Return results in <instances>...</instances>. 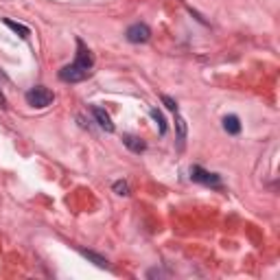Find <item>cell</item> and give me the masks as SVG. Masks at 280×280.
<instances>
[{
  "instance_id": "obj_1",
  "label": "cell",
  "mask_w": 280,
  "mask_h": 280,
  "mask_svg": "<svg viewBox=\"0 0 280 280\" xmlns=\"http://www.w3.org/2000/svg\"><path fill=\"white\" fill-rule=\"evenodd\" d=\"M77 46H79V53H77L75 64L64 66V68L59 70V79L66 83H79V81H83V79H88L90 68H92V64H95V57H92V53L83 46L81 39H77Z\"/></svg>"
},
{
  "instance_id": "obj_2",
  "label": "cell",
  "mask_w": 280,
  "mask_h": 280,
  "mask_svg": "<svg viewBox=\"0 0 280 280\" xmlns=\"http://www.w3.org/2000/svg\"><path fill=\"white\" fill-rule=\"evenodd\" d=\"M53 92L49 88H44V85H37V88H31L29 92H26V103L31 105V108H49V105L53 103Z\"/></svg>"
},
{
  "instance_id": "obj_3",
  "label": "cell",
  "mask_w": 280,
  "mask_h": 280,
  "mask_svg": "<svg viewBox=\"0 0 280 280\" xmlns=\"http://www.w3.org/2000/svg\"><path fill=\"white\" fill-rule=\"evenodd\" d=\"M191 179L193 182H199V184H206V186H221V177L217 173H210L202 169V166H191Z\"/></svg>"
},
{
  "instance_id": "obj_4",
  "label": "cell",
  "mask_w": 280,
  "mask_h": 280,
  "mask_svg": "<svg viewBox=\"0 0 280 280\" xmlns=\"http://www.w3.org/2000/svg\"><path fill=\"white\" fill-rule=\"evenodd\" d=\"M125 35H127V39L131 44H145V42H149V39H151V29L147 24L138 22V24H131Z\"/></svg>"
},
{
  "instance_id": "obj_5",
  "label": "cell",
  "mask_w": 280,
  "mask_h": 280,
  "mask_svg": "<svg viewBox=\"0 0 280 280\" xmlns=\"http://www.w3.org/2000/svg\"><path fill=\"white\" fill-rule=\"evenodd\" d=\"M92 116H95V121L99 123V127H103L108 134H112V131L116 129L114 123H112V118H110V114L103 108H92Z\"/></svg>"
},
{
  "instance_id": "obj_6",
  "label": "cell",
  "mask_w": 280,
  "mask_h": 280,
  "mask_svg": "<svg viewBox=\"0 0 280 280\" xmlns=\"http://www.w3.org/2000/svg\"><path fill=\"white\" fill-rule=\"evenodd\" d=\"M123 143H125V147H127L129 151H134V153H143L147 149V145L143 143V140H140L138 136H131V134H125Z\"/></svg>"
},
{
  "instance_id": "obj_7",
  "label": "cell",
  "mask_w": 280,
  "mask_h": 280,
  "mask_svg": "<svg viewBox=\"0 0 280 280\" xmlns=\"http://www.w3.org/2000/svg\"><path fill=\"white\" fill-rule=\"evenodd\" d=\"M223 129L228 131V134H232V136L241 134V121H239V116H235V114L225 116L223 118Z\"/></svg>"
},
{
  "instance_id": "obj_8",
  "label": "cell",
  "mask_w": 280,
  "mask_h": 280,
  "mask_svg": "<svg viewBox=\"0 0 280 280\" xmlns=\"http://www.w3.org/2000/svg\"><path fill=\"white\" fill-rule=\"evenodd\" d=\"M81 252V256H85L88 261H92L97 265V267H108V258L101 256V254H97V252H92V250H79Z\"/></svg>"
},
{
  "instance_id": "obj_9",
  "label": "cell",
  "mask_w": 280,
  "mask_h": 280,
  "mask_svg": "<svg viewBox=\"0 0 280 280\" xmlns=\"http://www.w3.org/2000/svg\"><path fill=\"white\" fill-rule=\"evenodd\" d=\"M5 24H7V26H9V29H11L13 33H18V35H20V37H22V39H26V37H29V35H31L29 26H24V24H20V22H13V20H9V18H7V20H5Z\"/></svg>"
},
{
  "instance_id": "obj_10",
  "label": "cell",
  "mask_w": 280,
  "mask_h": 280,
  "mask_svg": "<svg viewBox=\"0 0 280 280\" xmlns=\"http://www.w3.org/2000/svg\"><path fill=\"white\" fill-rule=\"evenodd\" d=\"M175 125H177V138H179V143H184V140H186V121L177 114V112H175Z\"/></svg>"
},
{
  "instance_id": "obj_11",
  "label": "cell",
  "mask_w": 280,
  "mask_h": 280,
  "mask_svg": "<svg viewBox=\"0 0 280 280\" xmlns=\"http://www.w3.org/2000/svg\"><path fill=\"white\" fill-rule=\"evenodd\" d=\"M151 116L156 118V123L160 125V134H166V121H164L162 112H160V110H151Z\"/></svg>"
},
{
  "instance_id": "obj_12",
  "label": "cell",
  "mask_w": 280,
  "mask_h": 280,
  "mask_svg": "<svg viewBox=\"0 0 280 280\" xmlns=\"http://www.w3.org/2000/svg\"><path fill=\"white\" fill-rule=\"evenodd\" d=\"M114 193H116V195H121V197L129 195V186H127V182H123V179L114 182Z\"/></svg>"
},
{
  "instance_id": "obj_13",
  "label": "cell",
  "mask_w": 280,
  "mask_h": 280,
  "mask_svg": "<svg viewBox=\"0 0 280 280\" xmlns=\"http://www.w3.org/2000/svg\"><path fill=\"white\" fill-rule=\"evenodd\" d=\"M162 103L166 105V108H169L171 112H177V103H175V99H171V97H162Z\"/></svg>"
}]
</instances>
